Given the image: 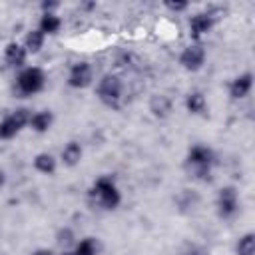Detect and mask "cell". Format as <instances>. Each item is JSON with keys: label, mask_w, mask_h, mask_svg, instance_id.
Here are the masks:
<instances>
[{"label": "cell", "mask_w": 255, "mask_h": 255, "mask_svg": "<svg viewBox=\"0 0 255 255\" xmlns=\"http://www.w3.org/2000/svg\"><path fill=\"white\" fill-rule=\"evenodd\" d=\"M90 199L102 209H116L122 203V191L112 175H100L90 187Z\"/></svg>", "instance_id": "cell-1"}, {"label": "cell", "mask_w": 255, "mask_h": 255, "mask_svg": "<svg viewBox=\"0 0 255 255\" xmlns=\"http://www.w3.org/2000/svg\"><path fill=\"white\" fill-rule=\"evenodd\" d=\"M96 94H98V100L112 108V110H118L120 104H122V96H124V82L118 74H104L100 80H98V86H96Z\"/></svg>", "instance_id": "cell-2"}, {"label": "cell", "mask_w": 255, "mask_h": 255, "mask_svg": "<svg viewBox=\"0 0 255 255\" xmlns=\"http://www.w3.org/2000/svg\"><path fill=\"white\" fill-rule=\"evenodd\" d=\"M215 163V151L205 143H195L187 149V165L193 169V175L199 179H207L211 167Z\"/></svg>", "instance_id": "cell-3"}, {"label": "cell", "mask_w": 255, "mask_h": 255, "mask_svg": "<svg viewBox=\"0 0 255 255\" xmlns=\"http://www.w3.org/2000/svg\"><path fill=\"white\" fill-rule=\"evenodd\" d=\"M46 86V74L38 66H24L16 76V88L22 96L40 94Z\"/></svg>", "instance_id": "cell-4"}, {"label": "cell", "mask_w": 255, "mask_h": 255, "mask_svg": "<svg viewBox=\"0 0 255 255\" xmlns=\"http://www.w3.org/2000/svg\"><path fill=\"white\" fill-rule=\"evenodd\" d=\"M30 110L26 108H18L14 112H10L2 122H0V139H14L24 128H28L30 124Z\"/></svg>", "instance_id": "cell-5"}, {"label": "cell", "mask_w": 255, "mask_h": 255, "mask_svg": "<svg viewBox=\"0 0 255 255\" xmlns=\"http://www.w3.org/2000/svg\"><path fill=\"white\" fill-rule=\"evenodd\" d=\"M215 207L219 217L223 219H231L237 211H239V193L233 185H225L219 189L217 199H215Z\"/></svg>", "instance_id": "cell-6"}, {"label": "cell", "mask_w": 255, "mask_h": 255, "mask_svg": "<svg viewBox=\"0 0 255 255\" xmlns=\"http://www.w3.org/2000/svg\"><path fill=\"white\" fill-rule=\"evenodd\" d=\"M215 22H217V16H215L213 10H205V12L193 14V16L189 18V36H191L195 42H199L201 38H205V36L213 30Z\"/></svg>", "instance_id": "cell-7"}, {"label": "cell", "mask_w": 255, "mask_h": 255, "mask_svg": "<svg viewBox=\"0 0 255 255\" xmlns=\"http://www.w3.org/2000/svg\"><path fill=\"white\" fill-rule=\"evenodd\" d=\"M205 58H207V54H205L203 44L193 42V44L185 46L183 52L179 54V64H181V68L187 70V72H197V70L203 68Z\"/></svg>", "instance_id": "cell-8"}, {"label": "cell", "mask_w": 255, "mask_h": 255, "mask_svg": "<svg viewBox=\"0 0 255 255\" xmlns=\"http://www.w3.org/2000/svg\"><path fill=\"white\" fill-rule=\"evenodd\" d=\"M94 82V70L88 62H76L68 72V86L74 90H84L92 86Z\"/></svg>", "instance_id": "cell-9"}, {"label": "cell", "mask_w": 255, "mask_h": 255, "mask_svg": "<svg viewBox=\"0 0 255 255\" xmlns=\"http://www.w3.org/2000/svg\"><path fill=\"white\" fill-rule=\"evenodd\" d=\"M251 88H253V74L251 72H243V74H239V76H235L231 80L229 96H231V100H243V98L249 96Z\"/></svg>", "instance_id": "cell-10"}, {"label": "cell", "mask_w": 255, "mask_h": 255, "mask_svg": "<svg viewBox=\"0 0 255 255\" xmlns=\"http://www.w3.org/2000/svg\"><path fill=\"white\" fill-rule=\"evenodd\" d=\"M4 60L10 68H24L26 60H28V52L20 42H8L4 48Z\"/></svg>", "instance_id": "cell-11"}, {"label": "cell", "mask_w": 255, "mask_h": 255, "mask_svg": "<svg viewBox=\"0 0 255 255\" xmlns=\"http://www.w3.org/2000/svg\"><path fill=\"white\" fill-rule=\"evenodd\" d=\"M52 126H54V114L50 110H40V112H34L30 116L28 128L36 133H46V131H50Z\"/></svg>", "instance_id": "cell-12"}, {"label": "cell", "mask_w": 255, "mask_h": 255, "mask_svg": "<svg viewBox=\"0 0 255 255\" xmlns=\"http://www.w3.org/2000/svg\"><path fill=\"white\" fill-rule=\"evenodd\" d=\"M100 253V241L96 237H82L74 243L72 249L64 251L62 255H98Z\"/></svg>", "instance_id": "cell-13"}, {"label": "cell", "mask_w": 255, "mask_h": 255, "mask_svg": "<svg viewBox=\"0 0 255 255\" xmlns=\"http://www.w3.org/2000/svg\"><path fill=\"white\" fill-rule=\"evenodd\" d=\"M32 163H34V169L38 173H42V175H54L56 169H58V159L52 153H48V151L36 153L34 159H32Z\"/></svg>", "instance_id": "cell-14"}, {"label": "cell", "mask_w": 255, "mask_h": 255, "mask_svg": "<svg viewBox=\"0 0 255 255\" xmlns=\"http://www.w3.org/2000/svg\"><path fill=\"white\" fill-rule=\"evenodd\" d=\"M82 155H84V149H82V145L78 143V141H68L64 147H62V151H60V159H62V163L64 165H68V167H76L80 161H82Z\"/></svg>", "instance_id": "cell-15"}, {"label": "cell", "mask_w": 255, "mask_h": 255, "mask_svg": "<svg viewBox=\"0 0 255 255\" xmlns=\"http://www.w3.org/2000/svg\"><path fill=\"white\" fill-rule=\"evenodd\" d=\"M62 28V18L58 16V12H44L38 20V30L44 36H54L58 34Z\"/></svg>", "instance_id": "cell-16"}, {"label": "cell", "mask_w": 255, "mask_h": 255, "mask_svg": "<svg viewBox=\"0 0 255 255\" xmlns=\"http://www.w3.org/2000/svg\"><path fill=\"white\" fill-rule=\"evenodd\" d=\"M185 110L191 114V116H201V114H205V110H207V100H205V94L203 92H199V90H193V92H189L187 96H185Z\"/></svg>", "instance_id": "cell-17"}, {"label": "cell", "mask_w": 255, "mask_h": 255, "mask_svg": "<svg viewBox=\"0 0 255 255\" xmlns=\"http://www.w3.org/2000/svg\"><path fill=\"white\" fill-rule=\"evenodd\" d=\"M149 112L155 118H167L171 114V100L167 96H163V94H155L149 100Z\"/></svg>", "instance_id": "cell-18"}, {"label": "cell", "mask_w": 255, "mask_h": 255, "mask_svg": "<svg viewBox=\"0 0 255 255\" xmlns=\"http://www.w3.org/2000/svg\"><path fill=\"white\" fill-rule=\"evenodd\" d=\"M44 42H46V36L36 28V30H30L22 42V46L26 48L28 54H38L42 48H44Z\"/></svg>", "instance_id": "cell-19"}, {"label": "cell", "mask_w": 255, "mask_h": 255, "mask_svg": "<svg viewBox=\"0 0 255 255\" xmlns=\"http://www.w3.org/2000/svg\"><path fill=\"white\" fill-rule=\"evenodd\" d=\"M235 255H255V235L251 231L237 239Z\"/></svg>", "instance_id": "cell-20"}, {"label": "cell", "mask_w": 255, "mask_h": 255, "mask_svg": "<svg viewBox=\"0 0 255 255\" xmlns=\"http://www.w3.org/2000/svg\"><path fill=\"white\" fill-rule=\"evenodd\" d=\"M56 239H58V243L68 251V249H72L74 247V243H76V237H74V231L70 229V227H64V229H60L58 231V235H56Z\"/></svg>", "instance_id": "cell-21"}, {"label": "cell", "mask_w": 255, "mask_h": 255, "mask_svg": "<svg viewBox=\"0 0 255 255\" xmlns=\"http://www.w3.org/2000/svg\"><path fill=\"white\" fill-rule=\"evenodd\" d=\"M163 6H165L167 10H171V12H175V14H177V12H185V10L189 8V4L183 2V0H181V2H171V0H169V2H165Z\"/></svg>", "instance_id": "cell-22"}, {"label": "cell", "mask_w": 255, "mask_h": 255, "mask_svg": "<svg viewBox=\"0 0 255 255\" xmlns=\"http://www.w3.org/2000/svg\"><path fill=\"white\" fill-rule=\"evenodd\" d=\"M40 8H42V14H44V12H56L58 4H56V2H42Z\"/></svg>", "instance_id": "cell-23"}, {"label": "cell", "mask_w": 255, "mask_h": 255, "mask_svg": "<svg viewBox=\"0 0 255 255\" xmlns=\"http://www.w3.org/2000/svg\"><path fill=\"white\" fill-rule=\"evenodd\" d=\"M32 255H54V253H52L50 249H36Z\"/></svg>", "instance_id": "cell-24"}, {"label": "cell", "mask_w": 255, "mask_h": 255, "mask_svg": "<svg viewBox=\"0 0 255 255\" xmlns=\"http://www.w3.org/2000/svg\"><path fill=\"white\" fill-rule=\"evenodd\" d=\"M185 255H203V253H201L199 249H195V247H191V249H187V251H185Z\"/></svg>", "instance_id": "cell-25"}, {"label": "cell", "mask_w": 255, "mask_h": 255, "mask_svg": "<svg viewBox=\"0 0 255 255\" xmlns=\"http://www.w3.org/2000/svg\"><path fill=\"white\" fill-rule=\"evenodd\" d=\"M4 183H6V173H4L2 169H0V189L4 187Z\"/></svg>", "instance_id": "cell-26"}]
</instances>
